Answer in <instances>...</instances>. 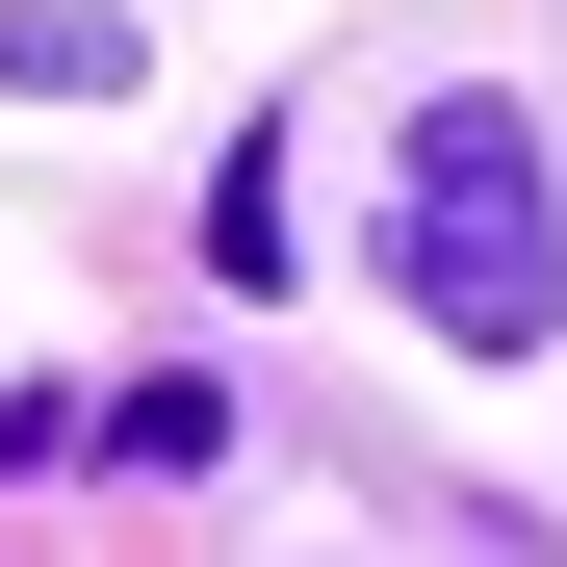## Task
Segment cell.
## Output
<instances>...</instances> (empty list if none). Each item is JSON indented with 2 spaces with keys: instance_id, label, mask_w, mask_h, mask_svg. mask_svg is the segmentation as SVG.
<instances>
[{
  "instance_id": "3957f363",
  "label": "cell",
  "mask_w": 567,
  "mask_h": 567,
  "mask_svg": "<svg viewBox=\"0 0 567 567\" xmlns=\"http://www.w3.org/2000/svg\"><path fill=\"white\" fill-rule=\"evenodd\" d=\"M207 284H284V130H233V181H207Z\"/></svg>"
},
{
  "instance_id": "6da1fadb",
  "label": "cell",
  "mask_w": 567,
  "mask_h": 567,
  "mask_svg": "<svg viewBox=\"0 0 567 567\" xmlns=\"http://www.w3.org/2000/svg\"><path fill=\"white\" fill-rule=\"evenodd\" d=\"M388 284L464 361H542L567 336V155H542L516 78H439V104L388 130Z\"/></svg>"
},
{
  "instance_id": "7a4b0ae2",
  "label": "cell",
  "mask_w": 567,
  "mask_h": 567,
  "mask_svg": "<svg viewBox=\"0 0 567 567\" xmlns=\"http://www.w3.org/2000/svg\"><path fill=\"white\" fill-rule=\"evenodd\" d=\"M78 439H104L130 491H181V464H233V388H207V361H130V388L78 413Z\"/></svg>"
}]
</instances>
